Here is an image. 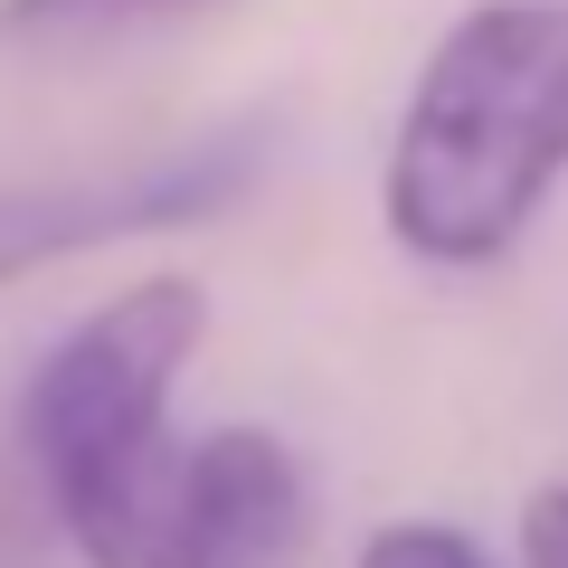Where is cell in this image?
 I'll return each instance as SVG.
<instances>
[{"label": "cell", "mask_w": 568, "mask_h": 568, "mask_svg": "<svg viewBox=\"0 0 568 568\" xmlns=\"http://www.w3.org/2000/svg\"><path fill=\"white\" fill-rule=\"evenodd\" d=\"M304 530L313 493L294 446L265 426H209V436H181L123 568H294Z\"/></svg>", "instance_id": "3957f363"}, {"label": "cell", "mask_w": 568, "mask_h": 568, "mask_svg": "<svg viewBox=\"0 0 568 568\" xmlns=\"http://www.w3.org/2000/svg\"><path fill=\"white\" fill-rule=\"evenodd\" d=\"M246 171H256V152L237 133H219V142L171 152V162L104 171V181H20V190H0V284L39 275L58 256H85V246L142 237V227H190V219L237 200Z\"/></svg>", "instance_id": "277c9868"}, {"label": "cell", "mask_w": 568, "mask_h": 568, "mask_svg": "<svg viewBox=\"0 0 568 568\" xmlns=\"http://www.w3.org/2000/svg\"><path fill=\"white\" fill-rule=\"evenodd\" d=\"M521 568H568V484L530 493V511H521Z\"/></svg>", "instance_id": "52a82bcc"}, {"label": "cell", "mask_w": 568, "mask_h": 568, "mask_svg": "<svg viewBox=\"0 0 568 568\" xmlns=\"http://www.w3.org/2000/svg\"><path fill=\"white\" fill-rule=\"evenodd\" d=\"M351 568H493V559L465 540V530H446V521H388V530L361 540Z\"/></svg>", "instance_id": "8992f818"}, {"label": "cell", "mask_w": 568, "mask_h": 568, "mask_svg": "<svg viewBox=\"0 0 568 568\" xmlns=\"http://www.w3.org/2000/svg\"><path fill=\"white\" fill-rule=\"evenodd\" d=\"M227 10V0H0V39L10 48H104L133 39V29H171Z\"/></svg>", "instance_id": "5b68a950"}, {"label": "cell", "mask_w": 568, "mask_h": 568, "mask_svg": "<svg viewBox=\"0 0 568 568\" xmlns=\"http://www.w3.org/2000/svg\"><path fill=\"white\" fill-rule=\"evenodd\" d=\"M200 342H209V294L190 275H152V284H123L114 304H95L29 369L20 455L85 568L133 559L152 493H162L171 455H181L171 388H181Z\"/></svg>", "instance_id": "7a4b0ae2"}, {"label": "cell", "mask_w": 568, "mask_h": 568, "mask_svg": "<svg viewBox=\"0 0 568 568\" xmlns=\"http://www.w3.org/2000/svg\"><path fill=\"white\" fill-rule=\"evenodd\" d=\"M568 181V0H474L388 133L379 219L426 265H503Z\"/></svg>", "instance_id": "6da1fadb"}]
</instances>
